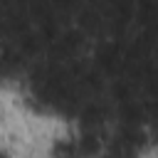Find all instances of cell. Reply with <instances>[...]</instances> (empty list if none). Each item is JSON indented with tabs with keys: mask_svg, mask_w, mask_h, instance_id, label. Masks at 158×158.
Listing matches in <instances>:
<instances>
[{
	"mask_svg": "<svg viewBox=\"0 0 158 158\" xmlns=\"http://www.w3.org/2000/svg\"><path fill=\"white\" fill-rule=\"evenodd\" d=\"M44 158H84L79 143H77V136H74V128L72 126H64V128H57L47 136V143H44Z\"/></svg>",
	"mask_w": 158,
	"mask_h": 158,
	"instance_id": "obj_1",
	"label": "cell"
},
{
	"mask_svg": "<svg viewBox=\"0 0 158 158\" xmlns=\"http://www.w3.org/2000/svg\"><path fill=\"white\" fill-rule=\"evenodd\" d=\"M146 156H148V153H143V151L123 143V141L116 138L114 133H109V136H106V148H104V153H101L99 158H146Z\"/></svg>",
	"mask_w": 158,
	"mask_h": 158,
	"instance_id": "obj_2",
	"label": "cell"
}]
</instances>
